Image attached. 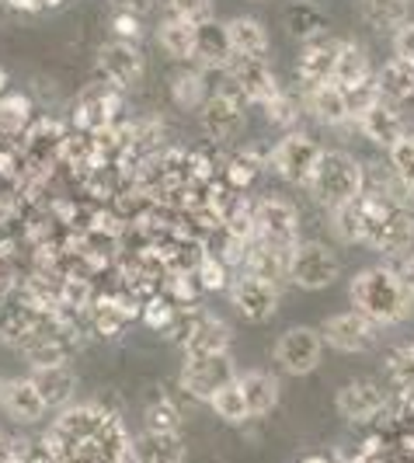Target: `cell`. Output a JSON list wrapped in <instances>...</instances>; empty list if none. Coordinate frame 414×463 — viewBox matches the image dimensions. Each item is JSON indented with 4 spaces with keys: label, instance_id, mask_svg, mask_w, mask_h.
Wrapping results in <instances>:
<instances>
[{
    "label": "cell",
    "instance_id": "cell-1",
    "mask_svg": "<svg viewBox=\"0 0 414 463\" xmlns=\"http://www.w3.org/2000/svg\"><path fill=\"white\" fill-rule=\"evenodd\" d=\"M355 223H359V244H366L372 251L400 255L414 241V216L404 209V203L380 195L372 188L355 199Z\"/></svg>",
    "mask_w": 414,
    "mask_h": 463
},
{
    "label": "cell",
    "instance_id": "cell-2",
    "mask_svg": "<svg viewBox=\"0 0 414 463\" xmlns=\"http://www.w3.org/2000/svg\"><path fill=\"white\" fill-rule=\"evenodd\" d=\"M352 293V303L359 314H366L376 327H390L400 325L411 317L414 297L411 289L400 282V276L393 272L390 265H372V269H362L359 276L352 279L348 286Z\"/></svg>",
    "mask_w": 414,
    "mask_h": 463
},
{
    "label": "cell",
    "instance_id": "cell-3",
    "mask_svg": "<svg viewBox=\"0 0 414 463\" xmlns=\"http://www.w3.org/2000/svg\"><path fill=\"white\" fill-rule=\"evenodd\" d=\"M306 192L314 195L317 206L334 213V209L355 203L366 192V167H362V161H355L352 154H345V150H324Z\"/></svg>",
    "mask_w": 414,
    "mask_h": 463
},
{
    "label": "cell",
    "instance_id": "cell-4",
    "mask_svg": "<svg viewBox=\"0 0 414 463\" xmlns=\"http://www.w3.org/2000/svg\"><path fill=\"white\" fill-rule=\"evenodd\" d=\"M254 241L265 244L268 251L289 258L299 248V213L293 203L278 199V195H265L254 203Z\"/></svg>",
    "mask_w": 414,
    "mask_h": 463
},
{
    "label": "cell",
    "instance_id": "cell-5",
    "mask_svg": "<svg viewBox=\"0 0 414 463\" xmlns=\"http://www.w3.org/2000/svg\"><path fill=\"white\" fill-rule=\"evenodd\" d=\"M321 154H324V146L317 139L293 129V133H286V137L268 150V167L276 171L282 182L306 188L310 178H314V171H317V164H321Z\"/></svg>",
    "mask_w": 414,
    "mask_h": 463
},
{
    "label": "cell",
    "instance_id": "cell-6",
    "mask_svg": "<svg viewBox=\"0 0 414 463\" xmlns=\"http://www.w3.org/2000/svg\"><path fill=\"white\" fill-rule=\"evenodd\" d=\"M237 380V366H233L231 352H216V355H184L178 383L188 397L195 401H212L223 387H231Z\"/></svg>",
    "mask_w": 414,
    "mask_h": 463
},
{
    "label": "cell",
    "instance_id": "cell-7",
    "mask_svg": "<svg viewBox=\"0 0 414 463\" xmlns=\"http://www.w3.org/2000/svg\"><path fill=\"white\" fill-rule=\"evenodd\" d=\"M171 335H174V342L184 348V355L231 352V342H233V331L227 321H220L216 314H192V310H182V314H178Z\"/></svg>",
    "mask_w": 414,
    "mask_h": 463
},
{
    "label": "cell",
    "instance_id": "cell-8",
    "mask_svg": "<svg viewBox=\"0 0 414 463\" xmlns=\"http://www.w3.org/2000/svg\"><path fill=\"white\" fill-rule=\"evenodd\" d=\"M199 118H202V129H206L209 139L223 143V139H233L244 122H248V101L240 98V91L233 88V80L223 73V84L212 88L209 101L199 109Z\"/></svg>",
    "mask_w": 414,
    "mask_h": 463
},
{
    "label": "cell",
    "instance_id": "cell-9",
    "mask_svg": "<svg viewBox=\"0 0 414 463\" xmlns=\"http://www.w3.org/2000/svg\"><path fill=\"white\" fill-rule=\"evenodd\" d=\"M338 276H342V265H338V255L327 244L299 241L296 255L289 261V279L299 289H327L331 282H338Z\"/></svg>",
    "mask_w": 414,
    "mask_h": 463
},
{
    "label": "cell",
    "instance_id": "cell-10",
    "mask_svg": "<svg viewBox=\"0 0 414 463\" xmlns=\"http://www.w3.org/2000/svg\"><path fill=\"white\" fill-rule=\"evenodd\" d=\"M324 359V338L314 327H289L276 342V363L289 376H310Z\"/></svg>",
    "mask_w": 414,
    "mask_h": 463
},
{
    "label": "cell",
    "instance_id": "cell-11",
    "mask_svg": "<svg viewBox=\"0 0 414 463\" xmlns=\"http://www.w3.org/2000/svg\"><path fill=\"white\" fill-rule=\"evenodd\" d=\"M98 80L112 84L118 91H129L143 80V70H146V60L139 52L136 43H122V39H108L105 46L98 49Z\"/></svg>",
    "mask_w": 414,
    "mask_h": 463
},
{
    "label": "cell",
    "instance_id": "cell-12",
    "mask_svg": "<svg viewBox=\"0 0 414 463\" xmlns=\"http://www.w3.org/2000/svg\"><path fill=\"white\" fill-rule=\"evenodd\" d=\"M227 289H231L233 310H237L244 321L261 325V321L276 317V310H278V282H268V279L251 276V272H240V276L231 279V286H227Z\"/></svg>",
    "mask_w": 414,
    "mask_h": 463
},
{
    "label": "cell",
    "instance_id": "cell-13",
    "mask_svg": "<svg viewBox=\"0 0 414 463\" xmlns=\"http://www.w3.org/2000/svg\"><path fill=\"white\" fill-rule=\"evenodd\" d=\"M321 338H324V345L334 348V352L362 355V352H369V348L376 345L380 327L372 325L366 314H359V310H345V314H334V317H327V321H324Z\"/></svg>",
    "mask_w": 414,
    "mask_h": 463
},
{
    "label": "cell",
    "instance_id": "cell-14",
    "mask_svg": "<svg viewBox=\"0 0 414 463\" xmlns=\"http://www.w3.org/2000/svg\"><path fill=\"white\" fill-rule=\"evenodd\" d=\"M0 411L14 425H39L49 415L46 401L35 391L32 376H11L0 383Z\"/></svg>",
    "mask_w": 414,
    "mask_h": 463
},
{
    "label": "cell",
    "instance_id": "cell-15",
    "mask_svg": "<svg viewBox=\"0 0 414 463\" xmlns=\"http://www.w3.org/2000/svg\"><path fill=\"white\" fill-rule=\"evenodd\" d=\"M383 404H387V391H383V383H376V380H369V376L348 380L345 387L338 391V397H334L338 415L345 418V421H355V425L372 421V418L383 411Z\"/></svg>",
    "mask_w": 414,
    "mask_h": 463
},
{
    "label": "cell",
    "instance_id": "cell-16",
    "mask_svg": "<svg viewBox=\"0 0 414 463\" xmlns=\"http://www.w3.org/2000/svg\"><path fill=\"white\" fill-rule=\"evenodd\" d=\"M227 77L233 80V88L240 91V98L248 105H268L282 88H278L276 73L268 67V60H237L227 67Z\"/></svg>",
    "mask_w": 414,
    "mask_h": 463
},
{
    "label": "cell",
    "instance_id": "cell-17",
    "mask_svg": "<svg viewBox=\"0 0 414 463\" xmlns=\"http://www.w3.org/2000/svg\"><path fill=\"white\" fill-rule=\"evenodd\" d=\"M338 39L331 35H321L314 43H303L296 56V77L303 84V91H314L321 84H331V70H334V60H338Z\"/></svg>",
    "mask_w": 414,
    "mask_h": 463
},
{
    "label": "cell",
    "instance_id": "cell-18",
    "mask_svg": "<svg viewBox=\"0 0 414 463\" xmlns=\"http://www.w3.org/2000/svg\"><path fill=\"white\" fill-rule=\"evenodd\" d=\"M355 122H359V129H362V137H366L369 143L387 146V150H390L397 139L408 137L404 118H400V109L390 105V101H383V98H376L366 112L355 118Z\"/></svg>",
    "mask_w": 414,
    "mask_h": 463
},
{
    "label": "cell",
    "instance_id": "cell-19",
    "mask_svg": "<svg viewBox=\"0 0 414 463\" xmlns=\"http://www.w3.org/2000/svg\"><path fill=\"white\" fill-rule=\"evenodd\" d=\"M188 446H184L182 432H150L143 429L133 436L129 446V463H184Z\"/></svg>",
    "mask_w": 414,
    "mask_h": 463
},
{
    "label": "cell",
    "instance_id": "cell-20",
    "mask_svg": "<svg viewBox=\"0 0 414 463\" xmlns=\"http://www.w3.org/2000/svg\"><path fill=\"white\" fill-rule=\"evenodd\" d=\"M372 77H376V70L369 63L366 49L359 46V43H342L334 70H331V84L342 88L345 94H352L359 91V88H366V84H372Z\"/></svg>",
    "mask_w": 414,
    "mask_h": 463
},
{
    "label": "cell",
    "instance_id": "cell-21",
    "mask_svg": "<svg viewBox=\"0 0 414 463\" xmlns=\"http://www.w3.org/2000/svg\"><path fill=\"white\" fill-rule=\"evenodd\" d=\"M32 383L35 391L42 394L49 411H63L73 404V394H77V376L67 363H56V366H35L32 370Z\"/></svg>",
    "mask_w": 414,
    "mask_h": 463
},
{
    "label": "cell",
    "instance_id": "cell-22",
    "mask_svg": "<svg viewBox=\"0 0 414 463\" xmlns=\"http://www.w3.org/2000/svg\"><path fill=\"white\" fill-rule=\"evenodd\" d=\"M199 70H220V73H227V67L233 63V49H231V39H227V24L220 22H209V24H199V43H195V60H192Z\"/></svg>",
    "mask_w": 414,
    "mask_h": 463
},
{
    "label": "cell",
    "instance_id": "cell-23",
    "mask_svg": "<svg viewBox=\"0 0 414 463\" xmlns=\"http://www.w3.org/2000/svg\"><path fill=\"white\" fill-rule=\"evenodd\" d=\"M237 387H240V394H244V401H248L251 418H265L276 411L278 394H282V391H278V380L268 370L237 373Z\"/></svg>",
    "mask_w": 414,
    "mask_h": 463
},
{
    "label": "cell",
    "instance_id": "cell-24",
    "mask_svg": "<svg viewBox=\"0 0 414 463\" xmlns=\"http://www.w3.org/2000/svg\"><path fill=\"white\" fill-rule=\"evenodd\" d=\"M303 105H306V112L317 118L321 126H348L352 122V109H348L345 91L334 88V84H321L314 91H303Z\"/></svg>",
    "mask_w": 414,
    "mask_h": 463
},
{
    "label": "cell",
    "instance_id": "cell-25",
    "mask_svg": "<svg viewBox=\"0 0 414 463\" xmlns=\"http://www.w3.org/2000/svg\"><path fill=\"white\" fill-rule=\"evenodd\" d=\"M195 43H199V28L195 24L164 14L161 24H157V46L164 49V56H171L178 63H192L195 60Z\"/></svg>",
    "mask_w": 414,
    "mask_h": 463
},
{
    "label": "cell",
    "instance_id": "cell-26",
    "mask_svg": "<svg viewBox=\"0 0 414 463\" xmlns=\"http://www.w3.org/2000/svg\"><path fill=\"white\" fill-rule=\"evenodd\" d=\"M376 91L383 101H390V105H411L414 101V67L411 63H404V60H387L383 67L376 70Z\"/></svg>",
    "mask_w": 414,
    "mask_h": 463
},
{
    "label": "cell",
    "instance_id": "cell-27",
    "mask_svg": "<svg viewBox=\"0 0 414 463\" xmlns=\"http://www.w3.org/2000/svg\"><path fill=\"white\" fill-rule=\"evenodd\" d=\"M227 39L237 60H268V32L254 18H233L227 22Z\"/></svg>",
    "mask_w": 414,
    "mask_h": 463
},
{
    "label": "cell",
    "instance_id": "cell-28",
    "mask_svg": "<svg viewBox=\"0 0 414 463\" xmlns=\"http://www.w3.org/2000/svg\"><path fill=\"white\" fill-rule=\"evenodd\" d=\"M209 94H212V88H209L206 70L184 67L178 73H171V98H174V105L184 109V112H199L209 101Z\"/></svg>",
    "mask_w": 414,
    "mask_h": 463
},
{
    "label": "cell",
    "instance_id": "cell-29",
    "mask_svg": "<svg viewBox=\"0 0 414 463\" xmlns=\"http://www.w3.org/2000/svg\"><path fill=\"white\" fill-rule=\"evenodd\" d=\"M286 32L299 39V43H314V39H321L327 35V22H324V11L317 4H310V0H296V4H289V11H286Z\"/></svg>",
    "mask_w": 414,
    "mask_h": 463
},
{
    "label": "cell",
    "instance_id": "cell-30",
    "mask_svg": "<svg viewBox=\"0 0 414 463\" xmlns=\"http://www.w3.org/2000/svg\"><path fill=\"white\" fill-rule=\"evenodd\" d=\"M362 18L376 32H397L411 22V0H362Z\"/></svg>",
    "mask_w": 414,
    "mask_h": 463
},
{
    "label": "cell",
    "instance_id": "cell-31",
    "mask_svg": "<svg viewBox=\"0 0 414 463\" xmlns=\"http://www.w3.org/2000/svg\"><path fill=\"white\" fill-rule=\"evenodd\" d=\"M143 429H150V432H182V408L167 394H157L143 408Z\"/></svg>",
    "mask_w": 414,
    "mask_h": 463
},
{
    "label": "cell",
    "instance_id": "cell-32",
    "mask_svg": "<svg viewBox=\"0 0 414 463\" xmlns=\"http://www.w3.org/2000/svg\"><path fill=\"white\" fill-rule=\"evenodd\" d=\"M91 325L101 338H116L129 325V314L116 303V297H101L91 303Z\"/></svg>",
    "mask_w": 414,
    "mask_h": 463
},
{
    "label": "cell",
    "instance_id": "cell-33",
    "mask_svg": "<svg viewBox=\"0 0 414 463\" xmlns=\"http://www.w3.org/2000/svg\"><path fill=\"white\" fill-rule=\"evenodd\" d=\"M209 408H212V415L220 418V421H227V425H244V421H251V411H248V401L240 394V387H237V380H233L231 387H223L220 394L209 401Z\"/></svg>",
    "mask_w": 414,
    "mask_h": 463
},
{
    "label": "cell",
    "instance_id": "cell-34",
    "mask_svg": "<svg viewBox=\"0 0 414 463\" xmlns=\"http://www.w3.org/2000/svg\"><path fill=\"white\" fill-rule=\"evenodd\" d=\"M178 314H182V307H174L164 293H154L150 300L143 303V310H139L143 325L150 327V331H171L174 321H178Z\"/></svg>",
    "mask_w": 414,
    "mask_h": 463
},
{
    "label": "cell",
    "instance_id": "cell-35",
    "mask_svg": "<svg viewBox=\"0 0 414 463\" xmlns=\"http://www.w3.org/2000/svg\"><path fill=\"white\" fill-rule=\"evenodd\" d=\"M390 171L404 185V192L414 195V133H408V137L397 139L390 146Z\"/></svg>",
    "mask_w": 414,
    "mask_h": 463
},
{
    "label": "cell",
    "instance_id": "cell-36",
    "mask_svg": "<svg viewBox=\"0 0 414 463\" xmlns=\"http://www.w3.org/2000/svg\"><path fill=\"white\" fill-rule=\"evenodd\" d=\"M164 11H167L171 18H182V22L195 24V28L216 22L212 0H164Z\"/></svg>",
    "mask_w": 414,
    "mask_h": 463
},
{
    "label": "cell",
    "instance_id": "cell-37",
    "mask_svg": "<svg viewBox=\"0 0 414 463\" xmlns=\"http://www.w3.org/2000/svg\"><path fill=\"white\" fill-rule=\"evenodd\" d=\"M195 279H199V289L216 293V289H227V286H231V269L216 255L206 251V255L199 258V265H195Z\"/></svg>",
    "mask_w": 414,
    "mask_h": 463
},
{
    "label": "cell",
    "instance_id": "cell-38",
    "mask_svg": "<svg viewBox=\"0 0 414 463\" xmlns=\"http://www.w3.org/2000/svg\"><path fill=\"white\" fill-rule=\"evenodd\" d=\"M265 109V118L276 126V129H289L293 133V126H296V118H299V101L293 98V94H286V91H278L268 105H261Z\"/></svg>",
    "mask_w": 414,
    "mask_h": 463
},
{
    "label": "cell",
    "instance_id": "cell-39",
    "mask_svg": "<svg viewBox=\"0 0 414 463\" xmlns=\"http://www.w3.org/2000/svg\"><path fill=\"white\" fill-rule=\"evenodd\" d=\"M32 118V101L24 98L22 91L0 94V122L4 126H14V129H24Z\"/></svg>",
    "mask_w": 414,
    "mask_h": 463
},
{
    "label": "cell",
    "instance_id": "cell-40",
    "mask_svg": "<svg viewBox=\"0 0 414 463\" xmlns=\"http://www.w3.org/2000/svg\"><path fill=\"white\" fill-rule=\"evenodd\" d=\"M139 35H143V22L136 14H112V39L139 43Z\"/></svg>",
    "mask_w": 414,
    "mask_h": 463
},
{
    "label": "cell",
    "instance_id": "cell-41",
    "mask_svg": "<svg viewBox=\"0 0 414 463\" xmlns=\"http://www.w3.org/2000/svg\"><path fill=\"white\" fill-rule=\"evenodd\" d=\"M393 56L414 67V22H408L404 28L393 32Z\"/></svg>",
    "mask_w": 414,
    "mask_h": 463
},
{
    "label": "cell",
    "instance_id": "cell-42",
    "mask_svg": "<svg viewBox=\"0 0 414 463\" xmlns=\"http://www.w3.org/2000/svg\"><path fill=\"white\" fill-rule=\"evenodd\" d=\"M390 269L400 276V282L411 289V297H414V251H400V255H393Z\"/></svg>",
    "mask_w": 414,
    "mask_h": 463
},
{
    "label": "cell",
    "instance_id": "cell-43",
    "mask_svg": "<svg viewBox=\"0 0 414 463\" xmlns=\"http://www.w3.org/2000/svg\"><path fill=\"white\" fill-rule=\"evenodd\" d=\"M154 4H157V0H112L116 14H136V18H143V14H146Z\"/></svg>",
    "mask_w": 414,
    "mask_h": 463
},
{
    "label": "cell",
    "instance_id": "cell-44",
    "mask_svg": "<svg viewBox=\"0 0 414 463\" xmlns=\"http://www.w3.org/2000/svg\"><path fill=\"white\" fill-rule=\"evenodd\" d=\"M7 7H14V11H46V0H4Z\"/></svg>",
    "mask_w": 414,
    "mask_h": 463
},
{
    "label": "cell",
    "instance_id": "cell-45",
    "mask_svg": "<svg viewBox=\"0 0 414 463\" xmlns=\"http://www.w3.org/2000/svg\"><path fill=\"white\" fill-rule=\"evenodd\" d=\"M4 88H7V70L0 67V94H4Z\"/></svg>",
    "mask_w": 414,
    "mask_h": 463
},
{
    "label": "cell",
    "instance_id": "cell-46",
    "mask_svg": "<svg viewBox=\"0 0 414 463\" xmlns=\"http://www.w3.org/2000/svg\"><path fill=\"white\" fill-rule=\"evenodd\" d=\"M408 363L414 366V342H411V348H408Z\"/></svg>",
    "mask_w": 414,
    "mask_h": 463
},
{
    "label": "cell",
    "instance_id": "cell-47",
    "mask_svg": "<svg viewBox=\"0 0 414 463\" xmlns=\"http://www.w3.org/2000/svg\"><path fill=\"white\" fill-rule=\"evenodd\" d=\"M0 383H4V380H0Z\"/></svg>",
    "mask_w": 414,
    "mask_h": 463
}]
</instances>
